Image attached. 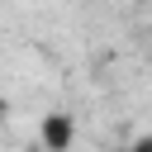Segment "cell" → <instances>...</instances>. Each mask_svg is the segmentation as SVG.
I'll use <instances>...</instances> for the list:
<instances>
[{
    "label": "cell",
    "instance_id": "cell-1",
    "mask_svg": "<svg viewBox=\"0 0 152 152\" xmlns=\"http://www.w3.org/2000/svg\"><path fill=\"white\" fill-rule=\"evenodd\" d=\"M38 138H43V147H48V152H66V147L76 142V119H71V114H62V109H52V114H43Z\"/></svg>",
    "mask_w": 152,
    "mask_h": 152
},
{
    "label": "cell",
    "instance_id": "cell-2",
    "mask_svg": "<svg viewBox=\"0 0 152 152\" xmlns=\"http://www.w3.org/2000/svg\"><path fill=\"white\" fill-rule=\"evenodd\" d=\"M128 152H152V133H142V138H138V142H133Z\"/></svg>",
    "mask_w": 152,
    "mask_h": 152
}]
</instances>
